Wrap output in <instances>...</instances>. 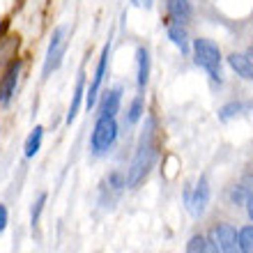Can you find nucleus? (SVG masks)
Segmentation results:
<instances>
[{"label":"nucleus","instance_id":"f257e3e1","mask_svg":"<svg viewBox=\"0 0 253 253\" xmlns=\"http://www.w3.org/2000/svg\"><path fill=\"white\" fill-rule=\"evenodd\" d=\"M154 159H157V143H154V129H152V120H150V126H147L145 133L140 136L136 157H133L131 166H129V170H126V187L129 189L138 187L140 182L147 177Z\"/></svg>","mask_w":253,"mask_h":253},{"label":"nucleus","instance_id":"f03ea898","mask_svg":"<svg viewBox=\"0 0 253 253\" xmlns=\"http://www.w3.org/2000/svg\"><path fill=\"white\" fill-rule=\"evenodd\" d=\"M193 60L196 65L203 67L212 81L221 83V51L219 46L210 40H193Z\"/></svg>","mask_w":253,"mask_h":253},{"label":"nucleus","instance_id":"7ed1b4c3","mask_svg":"<svg viewBox=\"0 0 253 253\" xmlns=\"http://www.w3.org/2000/svg\"><path fill=\"white\" fill-rule=\"evenodd\" d=\"M118 138V122L111 115H99V120L92 129V136H90V147H92L94 154H104L108 147L115 143Z\"/></svg>","mask_w":253,"mask_h":253},{"label":"nucleus","instance_id":"20e7f679","mask_svg":"<svg viewBox=\"0 0 253 253\" xmlns=\"http://www.w3.org/2000/svg\"><path fill=\"white\" fill-rule=\"evenodd\" d=\"M67 26H58L53 30V37H51V44H48V51H46V58H44V69H42V76L46 79L51 76V72H55L60 67L62 58H65V51H67Z\"/></svg>","mask_w":253,"mask_h":253},{"label":"nucleus","instance_id":"39448f33","mask_svg":"<svg viewBox=\"0 0 253 253\" xmlns=\"http://www.w3.org/2000/svg\"><path fill=\"white\" fill-rule=\"evenodd\" d=\"M108 58H111V40H108V44L104 46V51H101L99 62H97V69H94V76H92V83H90V87H87V92H85L87 108H92L94 104H97V94H99L101 83H104V76H106Z\"/></svg>","mask_w":253,"mask_h":253},{"label":"nucleus","instance_id":"423d86ee","mask_svg":"<svg viewBox=\"0 0 253 253\" xmlns=\"http://www.w3.org/2000/svg\"><path fill=\"white\" fill-rule=\"evenodd\" d=\"M214 242L221 253H244L237 242V230L230 223H219L214 228Z\"/></svg>","mask_w":253,"mask_h":253},{"label":"nucleus","instance_id":"0eeeda50","mask_svg":"<svg viewBox=\"0 0 253 253\" xmlns=\"http://www.w3.org/2000/svg\"><path fill=\"white\" fill-rule=\"evenodd\" d=\"M19 69H21L19 60H14L12 65L7 67L5 76L0 81V104H7V101L12 99L14 90H16V81H19Z\"/></svg>","mask_w":253,"mask_h":253},{"label":"nucleus","instance_id":"6e6552de","mask_svg":"<svg viewBox=\"0 0 253 253\" xmlns=\"http://www.w3.org/2000/svg\"><path fill=\"white\" fill-rule=\"evenodd\" d=\"M207 203H210V187H207V177H200V182L196 184V191H193V198L187 200V207L191 210L196 216L205 212Z\"/></svg>","mask_w":253,"mask_h":253},{"label":"nucleus","instance_id":"1a4fd4ad","mask_svg":"<svg viewBox=\"0 0 253 253\" xmlns=\"http://www.w3.org/2000/svg\"><path fill=\"white\" fill-rule=\"evenodd\" d=\"M166 9H168L170 21H173V23H180V26H184V23L191 19V14H193L191 0H168Z\"/></svg>","mask_w":253,"mask_h":253},{"label":"nucleus","instance_id":"9d476101","mask_svg":"<svg viewBox=\"0 0 253 253\" xmlns=\"http://www.w3.org/2000/svg\"><path fill=\"white\" fill-rule=\"evenodd\" d=\"M136 81H138V90L143 92L147 85V79H150V53H147L145 46H138L136 48Z\"/></svg>","mask_w":253,"mask_h":253},{"label":"nucleus","instance_id":"9b49d317","mask_svg":"<svg viewBox=\"0 0 253 253\" xmlns=\"http://www.w3.org/2000/svg\"><path fill=\"white\" fill-rule=\"evenodd\" d=\"M228 65L233 67V72H237V76L253 81V62L247 53H230L228 55Z\"/></svg>","mask_w":253,"mask_h":253},{"label":"nucleus","instance_id":"f8f14e48","mask_svg":"<svg viewBox=\"0 0 253 253\" xmlns=\"http://www.w3.org/2000/svg\"><path fill=\"white\" fill-rule=\"evenodd\" d=\"M83 94H85V74L81 72L79 79H76V87H74V94H72V106H69V113H67V125H72L79 115V108H81V101H83Z\"/></svg>","mask_w":253,"mask_h":253},{"label":"nucleus","instance_id":"ddd939ff","mask_svg":"<svg viewBox=\"0 0 253 253\" xmlns=\"http://www.w3.org/2000/svg\"><path fill=\"white\" fill-rule=\"evenodd\" d=\"M120 101H122V87L108 90V92L104 94V99H101V115H111V118H115L118 108H120Z\"/></svg>","mask_w":253,"mask_h":253},{"label":"nucleus","instance_id":"4468645a","mask_svg":"<svg viewBox=\"0 0 253 253\" xmlns=\"http://www.w3.org/2000/svg\"><path fill=\"white\" fill-rule=\"evenodd\" d=\"M168 40L173 42L182 53H189V37H187L184 26H180V23H170V26H168Z\"/></svg>","mask_w":253,"mask_h":253},{"label":"nucleus","instance_id":"2eb2a0df","mask_svg":"<svg viewBox=\"0 0 253 253\" xmlns=\"http://www.w3.org/2000/svg\"><path fill=\"white\" fill-rule=\"evenodd\" d=\"M42 138H44V126H35L33 133L28 136L26 140V157H35V154L40 152V147H42Z\"/></svg>","mask_w":253,"mask_h":253},{"label":"nucleus","instance_id":"dca6fc26","mask_svg":"<svg viewBox=\"0 0 253 253\" xmlns=\"http://www.w3.org/2000/svg\"><path fill=\"white\" fill-rule=\"evenodd\" d=\"M237 242L244 253H253V226H244L237 233Z\"/></svg>","mask_w":253,"mask_h":253},{"label":"nucleus","instance_id":"f3484780","mask_svg":"<svg viewBox=\"0 0 253 253\" xmlns=\"http://www.w3.org/2000/svg\"><path fill=\"white\" fill-rule=\"evenodd\" d=\"M140 115H143V97H136L131 101V106H129V115H126V122L133 125V122L140 120Z\"/></svg>","mask_w":253,"mask_h":253},{"label":"nucleus","instance_id":"a211bd4d","mask_svg":"<svg viewBox=\"0 0 253 253\" xmlns=\"http://www.w3.org/2000/svg\"><path fill=\"white\" fill-rule=\"evenodd\" d=\"M242 111H244V106H242V104L230 101V104H226V106L219 111V118H221V120H230V118H235V115L242 113Z\"/></svg>","mask_w":253,"mask_h":253},{"label":"nucleus","instance_id":"6ab92c4d","mask_svg":"<svg viewBox=\"0 0 253 253\" xmlns=\"http://www.w3.org/2000/svg\"><path fill=\"white\" fill-rule=\"evenodd\" d=\"M44 203H46V193H40V198L35 200V205H33V214H30V223H33V228L37 226V221H40V214H42V210H44Z\"/></svg>","mask_w":253,"mask_h":253},{"label":"nucleus","instance_id":"aec40b11","mask_svg":"<svg viewBox=\"0 0 253 253\" xmlns=\"http://www.w3.org/2000/svg\"><path fill=\"white\" fill-rule=\"evenodd\" d=\"M205 249V237L203 235H193L189 240V247H187V253H203Z\"/></svg>","mask_w":253,"mask_h":253},{"label":"nucleus","instance_id":"412c9836","mask_svg":"<svg viewBox=\"0 0 253 253\" xmlns=\"http://www.w3.org/2000/svg\"><path fill=\"white\" fill-rule=\"evenodd\" d=\"M108 184L113 189H122V187H126V177H122L120 173H111L108 175Z\"/></svg>","mask_w":253,"mask_h":253},{"label":"nucleus","instance_id":"4be33fe9","mask_svg":"<svg viewBox=\"0 0 253 253\" xmlns=\"http://www.w3.org/2000/svg\"><path fill=\"white\" fill-rule=\"evenodd\" d=\"M249 196H251V193H247L242 187H235V189H233V200L237 203V205H242V203H247Z\"/></svg>","mask_w":253,"mask_h":253},{"label":"nucleus","instance_id":"5701e85b","mask_svg":"<svg viewBox=\"0 0 253 253\" xmlns=\"http://www.w3.org/2000/svg\"><path fill=\"white\" fill-rule=\"evenodd\" d=\"M203 253H219L216 242H214V240H205V249H203Z\"/></svg>","mask_w":253,"mask_h":253},{"label":"nucleus","instance_id":"b1692460","mask_svg":"<svg viewBox=\"0 0 253 253\" xmlns=\"http://www.w3.org/2000/svg\"><path fill=\"white\" fill-rule=\"evenodd\" d=\"M133 7H140V9H150L154 5V0H131Z\"/></svg>","mask_w":253,"mask_h":253},{"label":"nucleus","instance_id":"393cba45","mask_svg":"<svg viewBox=\"0 0 253 253\" xmlns=\"http://www.w3.org/2000/svg\"><path fill=\"white\" fill-rule=\"evenodd\" d=\"M7 228V207L0 205V233Z\"/></svg>","mask_w":253,"mask_h":253},{"label":"nucleus","instance_id":"a878e982","mask_svg":"<svg viewBox=\"0 0 253 253\" xmlns=\"http://www.w3.org/2000/svg\"><path fill=\"white\" fill-rule=\"evenodd\" d=\"M247 212H249V219L253 221V196H249V200H247Z\"/></svg>","mask_w":253,"mask_h":253},{"label":"nucleus","instance_id":"bb28decb","mask_svg":"<svg viewBox=\"0 0 253 253\" xmlns=\"http://www.w3.org/2000/svg\"><path fill=\"white\" fill-rule=\"evenodd\" d=\"M247 55H249V58H251V62H253V46H251V48H249V51H247Z\"/></svg>","mask_w":253,"mask_h":253}]
</instances>
